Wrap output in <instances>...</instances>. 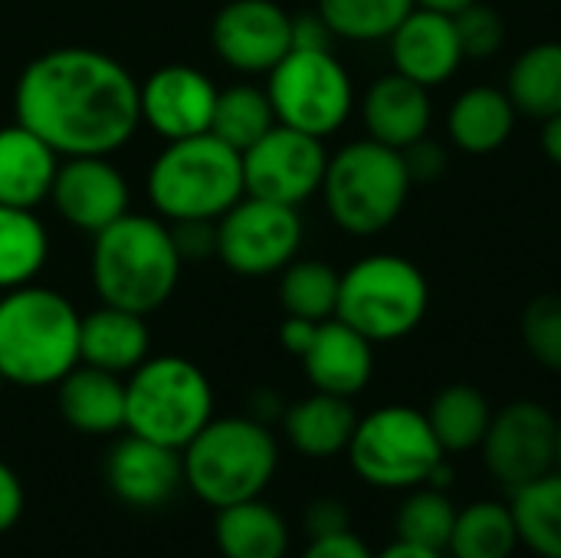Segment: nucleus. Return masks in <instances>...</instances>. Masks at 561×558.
Segmentation results:
<instances>
[{"mask_svg": "<svg viewBox=\"0 0 561 558\" xmlns=\"http://www.w3.org/2000/svg\"><path fill=\"white\" fill-rule=\"evenodd\" d=\"M13 118L59 158H112L141 128L138 79L112 53L56 46L33 56L16 76Z\"/></svg>", "mask_w": 561, "mask_h": 558, "instance_id": "1", "label": "nucleus"}, {"mask_svg": "<svg viewBox=\"0 0 561 558\" xmlns=\"http://www.w3.org/2000/svg\"><path fill=\"white\" fill-rule=\"evenodd\" d=\"M181 273L184 260L174 247L171 224L158 214L128 210L105 230L92 234L89 280L105 306L151 316L178 293Z\"/></svg>", "mask_w": 561, "mask_h": 558, "instance_id": "2", "label": "nucleus"}, {"mask_svg": "<svg viewBox=\"0 0 561 558\" xmlns=\"http://www.w3.org/2000/svg\"><path fill=\"white\" fill-rule=\"evenodd\" d=\"M79 309L49 286L0 293V378L16 388H56L79 365Z\"/></svg>", "mask_w": 561, "mask_h": 558, "instance_id": "3", "label": "nucleus"}, {"mask_svg": "<svg viewBox=\"0 0 561 558\" xmlns=\"http://www.w3.org/2000/svg\"><path fill=\"white\" fill-rule=\"evenodd\" d=\"M151 210L168 220H220L243 194V155L217 135L164 141L145 174Z\"/></svg>", "mask_w": 561, "mask_h": 558, "instance_id": "4", "label": "nucleus"}, {"mask_svg": "<svg viewBox=\"0 0 561 558\" xmlns=\"http://www.w3.org/2000/svg\"><path fill=\"white\" fill-rule=\"evenodd\" d=\"M181 464L184 487L210 510H224L263 497L279 467V444L253 414L210 418L181 451Z\"/></svg>", "mask_w": 561, "mask_h": 558, "instance_id": "5", "label": "nucleus"}, {"mask_svg": "<svg viewBox=\"0 0 561 558\" xmlns=\"http://www.w3.org/2000/svg\"><path fill=\"white\" fill-rule=\"evenodd\" d=\"M319 194L339 230L352 237H375L401 217L411 178L398 148L358 138L329 155Z\"/></svg>", "mask_w": 561, "mask_h": 558, "instance_id": "6", "label": "nucleus"}, {"mask_svg": "<svg viewBox=\"0 0 561 558\" xmlns=\"http://www.w3.org/2000/svg\"><path fill=\"white\" fill-rule=\"evenodd\" d=\"M214 418V385L184 355H148L125 375V431L184 451Z\"/></svg>", "mask_w": 561, "mask_h": 558, "instance_id": "7", "label": "nucleus"}, {"mask_svg": "<svg viewBox=\"0 0 561 558\" xmlns=\"http://www.w3.org/2000/svg\"><path fill=\"white\" fill-rule=\"evenodd\" d=\"M427 309V276L408 257L368 253L342 273L335 316L375 345L411 335Z\"/></svg>", "mask_w": 561, "mask_h": 558, "instance_id": "8", "label": "nucleus"}, {"mask_svg": "<svg viewBox=\"0 0 561 558\" xmlns=\"http://www.w3.org/2000/svg\"><path fill=\"white\" fill-rule=\"evenodd\" d=\"M352 470L378 490H414L447 457L424 411L388 405L358 418L348 441Z\"/></svg>", "mask_w": 561, "mask_h": 558, "instance_id": "9", "label": "nucleus"}, {"mask_svg": "<svg viewBox=\"0 0 561 558\" xmlns=\"http://www.w3.org/2000/svg\"><path fill=\"white\" fill-rule=\"evenodd\" d=\"M266 95L279 125L322 141L335 135L355 109L352 76L332 49H289L266 72Z\"/></svg>", "mask_w": 561, "mask_h": 558, "instance_id": "10", "label": "nucleus"}, {"mask_svg": "<svg viewBox=\"0 0 561 558\" xmlns=\"http://www.w3.org/2000/svg\"><path fill=\"white\" fill-rule=\"evenodd\" d=\"M302 234L299 207L243 194L217 220V260L247 280L276 276L299 257Z\"/></svg>", "mask_w": 561, "mask_h": 558, "instance_id": "11", "label": "nucleus"}, {"mask_svg": "<svg viewBox=\"0 0 561 558\" xmlns=\"http://www.w3.org/2000/svg\"><path fill=\"white\" fill-rule=\"evenodd\" d=\"M480 447L486 470L513 493L559 470V418L539 401H513L493 411Z\"/></svg>", "mask_w": 561, "mask_h": 558, "instance_id": "12", "label": "nucleus"}, {"mask_svg": "<svg viewBox=\"0 0 561 558\" xmlns=\"http://www.w3.org/2000/svg\"><path fill=\"white\" fill-rule=\"evenodd\" d=\"M325 164L329 151L322 138L276 122L243 151V184L253 197L299 207L322 191Z\"/></svg>", "mask_w": 561, "mask_h": 558, "instance_id": "13", "label": "nucleus"}, {"mask_svg": "<svg viewBox=\"0 0 561 558\" xmlns=\"http://www.w3.org/2000/svg\"><path fill=\"white\" fill-rule=\"evenodd\" d=\"M217 59L243 76H266L293 49V16L276 0H227L210 20Z\"/></svg>", "mask_w": 561, "mask_h": 558, "instance_id": "14", "label": "nucleus"}, {"mask_svg": "<svg viewBox=\"0 0 561 558\" xmlns=\"http://www.w3.org/2000/svg\"><path fill=\"white\" fill-rule=\"evenodd\" d=\"M217 86L207 72L184 62H168L138 82L141 125H148L161 141H178L210 132Z\"/></svg>", "mask_w": 561, "mask_h": 558, "instance_id": "15", "label": "nucleus"}, {"mask_svg": "<svg viewBox=\"0 0 561 558\" xmlns=\"http://www.w3.org/2000/svg\"><path fill=\"white\" fill-rule=\"evenodd\" d=\"M49 204L62 224L82 234H99L128 214L131 191L108 155H79L59 161Z\"/></svg>", "mask_w": 561, "mask_h": 558, "instance_id": "16", "label": "nucleus"}, {"mask_svg": "<svg viewBox=\"0 0 561 558\" xmlns=\"http://www.w3.org/2000/svg\"><path fill=\"white\" fill-rule=\"evenodd\" d=\"M105 483L118 503L131 510H158L184 487L181 451L125 434L105 454Z\"/></svg>", "mask_w": 561, "mask_h": 558, "instance_id": "17", "label": "nucleus"}, {"mask_svg": "<svg viewBox=\"0 0 561 558\" xmlns=\"http://www.w3.org/2000/svg\"><path fill=\"white\" fill-rule=\"evenodd\" d=\"M391 43V62L394 72L434 89L454 79V72L463 66L460 36L450 13L414 7L401 26L388 36Z\"/></svg>", "mask_w": 561, "mask_h": 558, "instance_id": "18", "label": "nucleus"}, {"mask_svg": "<svg viewBox=\"0 0 561 558\" xmlns=\"http://www.w3.org/2000/svg\"><path fill=\"white\" fill-rule=\"evenodd\" d=\"M299 362L316 391L355 398L368 388L375 375V342H368L348 322L332 316L319 322L316 339Z\"/></svg>", "mask_w": 561, "mask_h": 558, "instance_id": "19", "label": "nucleus"}, {"mask_svg": "<svg viewBox=\"0 0 561 558\" xmlns=\"http://www.w3.org/2000/svg\"><path fill=\"white\" fill-rule=\"evenodd\" d=\"M431 89L401 72L378 76L362 99V122L368 138L398 151L431 135Z\"/></svg>", "mask_w": 561, "mask_h": 558, "instance_id": "20", "label": "nucleus"}, {"mask_svg": "<svg viewBox=\"0 0 561 558\" xmlns=\"http://www.w3.org/2000/svg\"><path fill=\"white\" fill-rule=\"evenodd\" d=\"M148 316L105 306L85 312L79 322V362L112 372V375H131L148 355H151V332Z\"/></svg>", "mask_w": 561, "mask_h": 558, "instance_id": "21", "label": "nucleus"}, {"mask_svg": "<svg viewBox=\"0 0 561 558\" xmlns=\"http://www.w3.org/2000/svg\"><path fill=\"white\" fill-rule=\"evenodd\" d=\"M56 408L72 431L112 437L125 431V378L79 362L56 385Z\"/></svg>", "mask_w": 561, "mask_h": 558, "instance_id": "22", "label": "nucleus"}, {"mask_svg": "<svg viewBox=\"0 0 561 558\" xmlns=\"http://www.w3.org/2000/svg\"><path fill=\"white\" fill-rule=\"evenodd\" d=\"M59 155L16 118L0 125V204L36 210L49 201Z\"/></svg>", "mask_w": 561, "mask_h": 558, "instance_id": "23", "label": "nucleus"}, {"mask_svg": "<svg viewBox=\"0 0 561 558\" xmlns=\"http://www.w3.org/2000/svg\"><path fill=\"white\" fill-rule=\"evenodd\" d=\"M355 424L358 414L352 408V398H339L325 391H312L309 398H299L283 411V431L289 444L302 457H316V460L348 451Z\"/></svg>", "mask_w": 561, "mask_h": 558, "instance_id": "24", "label": "nucleus"}, {"mask_svg": "<svg viewBox=\"0 0 561 558\" xmlns=\"http://www.w3.org/2000/svg\"><path fill=\"white\" fill-rule=\"evenodd\" d=\"M516 105L506 89L473 86L460 92L447 112V135L467 155H493L516 128Z\"/></svg>", "mask_w": 561, "mask_h": 558, "instance_id": "25", "label": "nucleus"}, {"mask_svg": "<svg viewBox=\"0 0 561 558\" xmlns=\"http://www.w3.org/2000/svg\"><path fill=\"white\" fill-rule=\"evenodd\" d=\"M214 513V543L224 558H286L289 553V526L263 497Z\"/></svg>", "mask_w": 561, "mask_h": 558, "instance_id": "26", "label": "nucleus"}, {"mask_svg": "<svg viewBox=\"0 0 561 558\" xmlns=\"http://www.w3.org/2000/svg\"><path fill=\"white\" fill-rule=\"evenodd\" d=\"M506 95L526 118H552L561 112V43L546 39L523 49L506 76Z\"/></svg>", "mask_w": 561, "mask_h": 558, "instance_id": "27", "label": "nucleus"}, {"mask_svg": "<svg viewBox=\"0 0 561 558\" xmlns=\"http://www.w3.org/2000/svg\"><path fill=\"white\" fill-rule=\"evenodd\" d=\"M424 414H427L444 454H467V451L480 447L490 431V421H493V408H490L486 395L473 385L440 388Z\"/></svg>", "mask_w": 561, "mask_h": 558, "instance_id": "28", "label": "nucleus"}, {"mask_svg": "<svg viewBox=\"0 0 561 558\" xmlns=\"http://www.w3.org/2000/svg\"><path fill=\"white\" fill-rule=\"evenodd\" d=\"M49 260V234L36 210L0 204V293L36 283Z\"/></svg>", "mask_w": 561, "mask_h": 558, "instance_id": "29", "label": "nucleus"}, {"mask_svg": "<svg viewBox=\"0 0 561 558\" xmlns=\"http://www.w3.org/2000/svg\"><path fill=\"white\" fill-rule=\"evenodd\" d=\"M519 529L513 510L496 500H480L457 510V523L447 543L450 558H513L519 549Z\"/></svg>", "mask_w": 561, "mask_h": 558, "instance_id": "30", "label": "nucleus"}, {"mask_svg": "<svg viewBox=\"0 0 561 558\" xmlns=\"http://www.w3.org/2000/svg\"><path fill=\"white\" fill-rule=\"evenodd\" d=\"M519 543L539 558H561V470L513 490Z\"/></svg>", "mask_w": 561, "mask_h": 558, "instance_id": "31", "label": "nucleus"}, {"mask_svg": "<svg viewBox=\"0 0 561 558\" xmlns=\"http://www.w3.org/2000/svg\"><path fill=\"white\" fill-rule=\"evenodd\" d=\"M276 125L273 102L266 95V86L253 82H237L217 92L214 118H210V135L237 148L240 155L256 145L270 128Z\"/></svg>", "mask_w": 561, "mask_h": 558, "instance_id": "32", "label": "nucleus"}, {"mask_svg": "<svg viewBox=\"0 0 561 558\" xmlns=\"http://www.w3.org/2000/svg\"><path fill=\"white\" fill-rule=\"evenodd\" d=\"M342 273H335L325 260H293L279 270V306L286 316L325 322L339 309Z\"/></svg>", "mask_w": 561, "mask_h": 558, "instance_id": "33", "label": "nucleus"}, {"mask_svg": "<svg viewBox=\"0 0 561 558\" xmlns=\"http://www.w3.org/2000/svg\"><path fill=\"white\" fill-rule=\"evenodd\" d=\"M316 10L335 39L378 43L401 26V20L414 10V0H316Z\"/></svg>", "mask_w": 561, "mask_h": 558, "instance_id": "34", "label": "nucleus"}, {"mask_svg": "<svg viewBox=\"0 0 561 558\" xmlns=\"http://www.w3.org/2000/svg\"><path fill=\"white\" fill-rule=\"evenodd\" d=\"M454 523H457V506L450 503V497L444 490H434V487L424 483V490H414L398 506L394 533H398L401 543L447 553Z\"/></svg>", "mask_w": 561, "mask_h": 558, "instance_id": "35", "label": "nucleus"}, {"mask_svg": "<svg viewBox=\"0 0 561 558\" xmlns=\"http://www.w3.org/2000/svg\"><path fill=\"white\" fill-rule=\"evenodd\" d=\"M526 352L549 372H561V293H539L523 312Z\"/></svg>", "mask_w": 561, "mask_h": 558, "instance_id": "36", "label": "nucleus"}, {"mask_svg": "<svg viewBox=\"0 0 561 558\" xmlns=\"http://www.w3.org/2000/svg\"><path fill=\"white\" fill-rule=\"evenodd\" d=\"M454 26L460 36L463 59H490L506 43V23H503L500 10H493L483 0H473L470 7L454 13Z\"/></svg>", "mask_w": 561, "mask_h": 558, "instance_id": "37", "label": "nucleus"}, {"mask_svg": "<svg viewBox=\"0 0 561 558\" xmlns=\"http://www.w3.org/2000/svg\"><path fill=\"white\" fill-rule=\"evenodd\" d=\"M171 237L184 263L217 257V220H178L171 224Z\"/></svg>", "mask_w": 561, "mask_h": 558, "instance_id": "38", "label": "nucleus"}, {"mask_svg": "<svg viewBox=\"0 0 561 558\" xmlns=\"http://www.w3.org/2000/svg\"><path fill=\"white\" fill-rule=\"evenodd\" d=\"M404 158V168H408V178L411 184H427V181H437L444 171H447V151L440 141H434L431 135L417 138L414 145H408L401 151Z\"/></svg>", "mask_w": 561, "mask_h": 558, "instance_id": "39", "label": "nucleus"}, {"mask_svg": "<svg viewBox=\"0 0 561 558\" xmlns=\"http://www.w3.org/2000/svg\"><path fill=\"white\" fill-rule=\"evenodd\" d=\"M306 533L309 539H322V536H335V533H348V510L332 500V497H322V500H312L306 506Z\"/></svg>", "mask_w": 561, "mask_h": 558, "instance_id": "40", "label": "nucleus"}, {"mask_svg": "<svg viewBox=\"0 0 561 558\" xmlns=\"http://www.w3.org/2000/svg\"><path fill=\"white\" fill-rule=\"evenodd\" d=\"M23 506H26V493H23V483L16 477V470L10 464L0 460V536L10 533L20 516H23Z\"/></svg>", "mask_w": 561, "mask_h": 558, "instance_id": "41", "label": "nucleus"}, {"mask_svg": "<svg viewBox=\"0 0 561 558\" xmlns=\"http://www.w3.org/2000/svg\"><path fill=\"white\" fill-rule=\"evenodd\" d=\"M302 558H375L371 549L365 546L362 536H355L352 529L348 533H335V536H322V539H312L306 546Z\"/></svg>", "mask_w": 561, "mask_h": 558, "instance_id": "42", "label": "nucleus"}, {"mask_svg": "<svg viewBox=\"0 0 561 558\" xmlns=\"http://www.w3.org/2000/svg\"><path fill=\"white\" fill-rule=\"evenodd\" d=\"M332 43H335V33L319 16V10L293 16V49H332Z\"/></svg>", "mask_w": 561, "mask_h": 558, "instance_id": "43", "label": "nucleus"}, {"mask_svg": "<svg viewBox=\"0 0 561 558\" xmlns=\"http://www.w3.org/2000/svg\"><path fill=\"white\" fill-rule=\"evenodd\" d=\"M316 329H319V322H312V319L286 316V319H283V326H279V345H283L289 355L302 358V355H306V349H309V345H312V339H316Z\"/></svg>", "mask_w": 561, "mask_h": 558, "instance_id": "44", "label": "nucleus"}, {"mask_svg": "<svg viewBox=\"0 0 561 558\" xmlns=\"http://www.w3.org/2000/svg\"><path fill=\"white\" fill-rule=\"evenodd\" d=\"M542 151L556 168H561V112L542 122Z\"/></svg>", "mask_w": 561, "mask_h": 558, "instance_id": "45", "label": "nucleus"}, {"mask_svg": "<svg viewBox=\"0 0 561 558\" xmlns=\"http://www.w3.org/2000/svg\"><path fill=\"white\" fill-rule=\"evenodd\" d=\"M375 558H450L447 553H437V549H424V546H411V543H391L381 556Z\"/></svg>", "mask_w": 561, "mask_h": 558, "instance_id": "46", "label": "nucleus"}, {"mask_svg": "<svg viewBox=\"0 0 561 558\" xmlns=\"http://www.w3.org/2000/svg\"><path fill=\"white\" fill-rule=\"evenodd\" d=\"M473 0H414V7H427V10H440V13H460L463 7H470Z\"/></svg>", "mask_w": 561, "mask_h": 558, "instance_id": "47", "label": "nucleus"}, {"mask_svg": "<svg viewBox=\"0 0 561 558\" xmlns=\"http://www.w3.org/2000/svg\"><path fill=\"white\" fill-rule=\"evenodd\" d=\"M559 470H561V418H559Z\"/></svg>", "mask_w": 561, "mask_h": 558, "instance_id": "48", "label": "nucleus"}, {"mask_svg": "<svg viewBox=\"0 0 561 558\" xmlns=\"http://www.w3.org/2000/svg\"><path fill=\"white\" fill-rule=\"evenodd\" d=\"M3 385H7V382H3V378H0V398H3Z\"/></svg>", "mask_w": 561, "mask_h": 558, "instance_id": "49", "label": "nucleus"}]
</instances>
